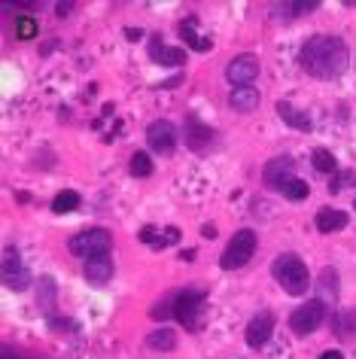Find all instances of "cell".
<instances>
[{
    "label": "cell",
    "mask_w": 356,
    "mask_h": 359,
    "mask_svg": "<svg viewBox=\"0 0 356 359\" xmlns=\"http://www.w3.org/2000/svg\"><path fill=\"white\" fill-rule=\"evenodd\" d=\"M299 61L308 76L314 79H338L347 70L350 52H347L341 37H329V34H317L310 37L299 52Z\"/></svg>",
    "instance_id": "cell-1"
},
{
    "label": "cell",
    "mask_w": 356,
    "mask_h": 359,
    "mask_svg": "<svg viewBox=\"0 0 356 359\" xmlns=\"http://www.w3.org/2000/svg\"><path fill=\"white\" fill-rule=\"evenodd\" d=\"M274 280L287 295H305L310 286V271L296 253H280L274 259Z\"/></svg>",
    "instance_id": "cell-2"
},
{
    "label": "cell",
    "mask_w": 356,
    "mask_h": 359,
    "mask_svg": "<svg viewBox=\"0 0 356 359\" xmlns=\"http://www.w3.org/2000/svg\"><path fill=\"white\" fill-rule=\"evenodd\" d=\"M253 253H256V231L253 229L235 231V238L228 241V247L222 250V256H219L222 271H238V268H244L253 259Z\"/></svg>",
    "instance_id": "cell-3"
},
{
    "label": "cell",
    "mask_w": 356,
    "mask_h": 359,
    "mask_svg": "<svg viewBox=\"0 0 356 359\" xmlns=\"http://www.w3.org/2000/svg\"><path fill=\"white\" fill-rule=\"evenodd\" d=\"M113 247V238L110 231L104 229H88V231H79V235H74L67 241V250L74 256H83V259H92V256H104L110 253Z\"/></svg>",
    "instance_id": "cell-4"
},
{
    "label": "cell",
    "mask_w": 356,
    "mask_h": 359,
    "mask_svg": "<svg viewBox=\"0 0 356 359\" xmlns=\"http://www.w3.org/2000/svg\"><path fill=\"white\" fill-rule=\"evenodd\" d=\"M323 320H326V302L323 299H310V302L299 304V308L292 311L289 329L296 332V335H310L314 329L323 326Z\"/></svg>",
    "instance_id": "cell-5"
},
{
    "label": "cell",
    "mask_w": 356,
    "mask_h": 359,
    "mask_svg": "<svg viewBox=\"0 0 356 359\" xmlns=\"http://www.w3.org/2000/svg\"><path fill=\"white\" fill-rule=\"evenodd\" d=\"M201 308H204V292L201 290L177 292V311H174V317L180 320L186 329H198L201 326Z\"/></svg>",
    "instance_id": "cell-6"
},
{
    "label": "cell",
    "mask_w": 356,
    "mask_h": 359,
    "mask_svg": "<svg viewBox=\"0 0 356 359\" xmlns=\"http://www.w3.org/2000/svg\"><path fill=\"white\" fill-rule=\"evenodd\" d=\"M226 76L235 88H244V86H253L256 76H259V58L244 52V55H235L226 67Z\"/></svg>",
    "instance_id": "cell-7"
},
{
    "label": "cell",
    "mask_w": 356,
    "mask_h": 359,
    "mask_svg": "<svg viewBox=\"0 0 356 359\" xmlns=\"http://www.w3.org/2000/svg\"><path fill=\"white\" fill-rule=\"evenodd\" d=\"M4 283L10 286V290H15V292H22V290H28L31 286L28 268H25V262L19 259V253H15L13 247L4 250Z\"/></svg>",
    "instance_id": "cell-8"
},
{
    "label": "cell",
    "mask_w": 356,
    "mask_h": 359,
    "mask_svg": "<svg viewBox=\"0 0 356 359\" xmlns=\"http://www.w3.org/2000/svg\"><path fill=\"white\" fill-rule=\"evenodd\" d=\"M146 140H149V149L158 152V156H171L177 149V134H174V125L167 119H158L146 128Z\"/></svg>",
    "instance_id": "cell-9"
},
{
    "label": "cell",
    "mask_w": 356,
    "mask_h": 359,
    "mask_svg": "<svg viewBox=\"0 0 356 359\" xmlns=\"http://www.w3.org/2000/svg\"><path fill=\"white\" fill-rule=\"evenodd\" d=\"M244 335H247V344H250L253 350H259L268 344V338L274 335V317L268 311H262V313H256V317L247 323V329H244Z\"/></svg>",
    "instance_id": "cell-10"
},
{
    "label": "cell",
    "mask_w": 356,
    "mask_h": 359,
    "mask_svg": "<svg viewBox=\"0 0 356 359\" xmlns=\"http://www.w3.org/2000/svg\"><path fill=\"white\" fill-rule=\"evenodd\" d=\"M213 140H217V131L210 125H204L198 116H186V147L195 152H204Z\"/></svg>",
    "instance_id": "cell-11"
},
{
    "label": "cell",
    "mask_w": 356,
    "mask_h": 359,
    "mask_svg": "<svg viewBox=\"0 0 356 359\" xmlns=\"http://www.w3.org/2000/svg\"><path fill=\"white\" fill-rule=\"evenodd\" d=\"M292 170H296V161H292V156H278V158H271L268 165H265V186L280 192V186L292 177Z\"/></svg>",
    "instance_id": "cell-12"
},
{
    "label": "cell",
    "mask_w": 356,
    "mask_h": 359,
    "mask_svg": "<svg viewBox=\"0 0 356 359\" xmlns=\"http://www.w3.org/2000/svg\"><path fill=\"white\" fill-rule=\"evenodd\" d=\"M149 58L162 67H183L186 65V52L177 46H165L158 37H153V43H149Z\"/></svg>",
    "instance_id": "cell-13"
},
{
    "label": "cell",
    "mask_w": 356,
    "mask_h": 359,
    "mask_svg": "<svg viewBox=\"0 0 356 359\" xmlns=\"http://www.w3.org/2000/svg\"><path fill=\"white\" fill-rule=\"evenodd\" d=\"M83 274H85V280H88V283H95V286L107 283V280H110V277H113V259H110V253L85 259Z\"/></svg>",
    "instance_id": "cell-14"
},
{
    "label": "cell",
    "mask_w": 356,
    "mask_h": 359,
    "mask_svg": "<svg viewBox=\"0 0 356 359\" xmlns=\"http://www.w3.org/2000/svg\"><path fill=\"white\" fill-rule=\"evenodd\" d=\"M228 104H231V110H238V113H253L256 107H259V92H256L253 86L235 88V92L228 95Z\"/></svg>",
    "instance_id": "cell-15"
},
{
    "label": "cell",
    "mask_w": 356,
    "mask_h": 359,
    "mask_svg": "<svg viewBox=\"0 0 356 359\" xmlns=\"http://www.w3.org/2000/svg\"><path fill=\"white\" fill-rule=\"evenodd\" d=\"M347 226V213L344 210H335V208H323L317 213V231L323 235H332V231H341Z\"/></svg>",
    "instance_id": "cell-16"
},
{
    "label": "cell",
    "mask_w": 356,
    "mask_h": 359,
    "mask_svg": "<svg viewBox=\"0 0 356 359\" xmlns=\"http://www.w3.org/2000/svg\"><path fill=\"white\" fill-rule=\"evenodd\" d=\"M278 113H280L283 125H289V128H296V131H310L308 113H301L299 107H292V104H287V101H278Z\"/></svg>",
    "instance_id": "cell-17"
},
{
    "label": "cell",
    "mask_w": 356,
    "mask_h": 359,
    "mask_svg": "<svg viewBox=\"0 0 356 359\" xmlns=\"http://www.w3.org/2000/svg\"><path fill=\"white\" fill-rule=\"evenodd\" d=\"M180 37H183V43H189V46L195 49V52H210V37H198V31H195V19L189 15V19H183L180 22Z\"/></svg>",
    "instance_id": "cell-18"
},
{
    "label": "cell",
    "mask_w": 356,
    "mask_h": 359,
    "mask_svg": "<svg viewBox=\"0 0 356 359\" xmlns=\"http://www.w3.org/2000/svg\"><path fill=\"white\" fill-rule=\"evenodd\" d=\"M332 332L344 341L356 338V311H338L332 320Z\"/></svg>",
    "instance_id": "cell-19"
},
{
    "label": "cell",
    "mask_w": 356,
    "mask_h": 359,
    "mask_svg": "<svg viewBox=\"0 0 356 359\" xmlns=\"http://www.w3.org/2000/svg\"><path fill=\"white\" fill-rule=\"evenodd\" d=\"M146 347H149V350H162V353L174 350V347H177L174 329H156V332H149V335H146Z\"/></svg>",
    "instance_id": "cell-20"
},
{
    "label": "cell",
    "mask_w": 356,
    "mask_h": 359,
    "mask_svg": "<svg viewBox=\"0 0 356 359\" xmlns=\"http://www.w3.org/2000/svg\"><path fill=\"white\" fill-rule=\"evenodd\" d=\"M280 195H283V198H289V201H305L308 195H310V189H308V183H305V180L289 177L287 183L280 186Z\"/></svg>",
    "instance_id": "cell-21"
},
{
    "label": "cell",
    "mask_w": 356,
    "mask_h": 359,
    "mask_svg": "<svg viewBox=\"0 0 356 359\" xmlns=\"http://www.w3.org/2000/svg\"><path fill=\"white\" fill-rule=\"evenodd\" d=\"M310 165H314L320 174H332V170L338 168V161H335V156L329 149H314L310 152Z\"/></svg>",
    "instance_id": "cell-22"
},
{
    "label": "cell",
    "mask_w": 356,
    "mask_h": 359,
    "mask_svg": "<svg viewBox=\"0 0 356 359\" xmlns=\"http://www.w3.org/2000/svg\"><path fill=\"white\" fill-rule=\"evenodd\" d=\"M76 208H79V195L70 192V189L58 192L55 201H52V213H70V210H76Z\"/></svg>",
    "instance_id": "cell-23"
},
{
    "label": "cell",
    "mask_w": 356,
    "mask_h": 359,
    "mask_svg": "<svg viewBox=\"0 0 356 359\" xmlns=\"http://www.w3.org/2000/svg\"><path fill=\"white\" fill-rule=\"evenodd\" d=\"M317 6H320V4L314 0V4H278V6H274V10L287 15V22H292V19H296V15H308V13H314Z\"/></svg>",
    "instance_id": "cell-24"
},
{
    "label": "cell",
    "mask_w": 356,
    "mask_h": 359,
    "mask_svg": "<svg viewBox=\"0 0 356 359\" xmlns=\"http://www.w3.org/2000/svg\"><path fill=\"white\" fill-rule=\"evenodd\" d=\"M153 174V158L146 152H135L131 156V177H149Z\"/></svg>",
    "instance_id": "cell-25"
},
{
    "label": "cell",
    "mask_w": 356,
    "mask_h": 359,
    "mask_svg": "<svg viewBox=\"0 0 356 359\" xmlns=\"http://www.w3.org/2000/svg\"><path fill=\"white\" fill-rule=\"evenodd\" d=\"M15 37L19 40H34L37 37V22H34L31 15H19V19H15Z\"/></svg>",
    "instance_id": "cell-26"
},
{
    "label": "cell",
    "mask_w": 356,
    "mask_h": 359,
    "mask_svg": "<svg viewBox=\"0 0 356 359\" xmlns=\"http://www.w3.org/2000/svg\"><path fill=\"white\" fill-rule=\"evenodd\" d=\"M174 311H177V292H171L165 302H158L153 311H149V317L153 320H167V317H174Z\"/></svg>",
    "instance_id": "cell-27"
},
{
    "label": "cell",
    "mask_w": 356,
    "mask_h": 359,
    "mask_svg": "<svg viewBox=\"0 0 356 359\" xmlns=\"http://www.w3.org/2000/svg\"><path fill=\"white\" fill-rule=\"evenodd\" d=\"M350 183H356V174H353V170H341V174L332 177V183H329V192L338 195V192L344 189V186H350Z\"/></svg>",
    "instance_id": "cell-28"
},
{
    "label": "cell",
    "mask_w": 356,
    "mask_h": 359,
    "mask_svg": "<svg viewBox=\"0 0 356 359\" xmlns=\"http://www.w3.org/2000/svg\"><path fill=\"white\" fill-rule=\"evenodd\" d=\"M323 290L332 295V299H338V280H335V268H326L323 274H320V280H317Z\"/></svg>",
    "instance_id": "cell-29"
},
{
    "label": "cell",
    "mask_w": 356,
    "mask_h": 359,
    "mask_svg": "<svg viewBox=\"0 0 356 359\" xmlns=\"http://www.w3.org/2000/svg\"><path fill=\"white\" fill-rule=\"evenodd\" d=\"M177 241H180V229H167L165 231V235H162V241H158V244H156V250H162V247H171V244H177Z\"/></svg>",
    "instance_id": "cell-30"
},
{
    "label": "cell",
    "mask_w": 356,
    "mask_h": 359,
    "mask_svg": "<svg viewBox=\"0 0 356 359\" xmlns=\"http://www.w3.org/2000/svg\"><path fill=\"white\" fill-rule=\"evenodd\" d=\"M156 226H144V229H140V235H137V241H140V244H156Z\"/></svg>",
    "instance_id": "cell-31"
},
{
    "label": "cell",
    "mask_w": 356,
    "mask_h": 359,
    "mask_svg": "<svg viewBox=\"0 0 356 359\" xmlns=\"http://www.w3.org/2000/svg\"><path fill=\"white\" fill-rule=\"evenodd\" d=\"M201 235H204V238H213V235H217V226H213V222H204V226H201Z\"/></svg>",
    "instance_id": "cell-32"
},
{
    "label": "cell",
    "mask_w": 356,
    "mask_h": 359,
    "mask_svg": "<svg viewBox=\"0 0 356 359\" xmlns=\"http://www.w3.org/2000/svg\"><path fill=\"white\" fill-rule=\"evenodd\" d=\"M320 359H344V353L341 350H323V356Z\"/></svg>",
    "instance_id": "cell-33"
},
{
    "label": "cell",
    "mask_w": 356,
    "mask_h": 359,
    "mask_svg": "<svg viewBox=\"0 0 356 359\" xmlns=\"http://www.w3.org/2000/svg\"><path fill=\"white\" fill-rule=\"evenodd\" d=\"M70 10H74V4H58V6H55V13L61 15V19H64V15H67Z\"/></svg>",
    "instance_id": "cell-34"
},
{
    "label": "cell",
    "mask_w": 356,
    "mask_h": 359,
    "mask_svg": "<svg viewBox=\"0 0 356 359\" xmlns=\"http://www.w3.org/2000/svg\"><path fill=\"white\" fill-rule=\"evenodd\" d=\"M125 37H128V40H140V37H144V31H137V28H128V31H125Z\"/></svg>",
    "instance_id": "cell-35"
},
{
    "label": "cell",
    "mask_w": 356,
    "mask_h": 359,
    "mask_svg": "<svg viewBox=\"0 0 356 359\" xmlns=\"http://www.w3.org/2000/svg\"><path fill=\"white\" fill-rule=\"evenodd\" d=\"M180 259H183V262H192V259H195V250H183Z\"/></svg>",
    "instance_id": "cell-36"
},
{
    "label": "cell",
    "mask_w": 356,
    "mask_h": 359,
    "mask_svg": "<svg viewBox=\"0 0 356 359\" xmlns=\"http://www.w3.org/2000/svg\"><path fill=\"white\" fill-rule=\"evenodd\" d=\"M4 359H13V356H4Z\"/></svg>",
    "instance_id": "cell-37"
},
{
    "label": "cell",
    "mask_w": 356,
    "mask_h": 359,
    "mask_svg": "<svg viewBox=\"0 0 356 359\" xmlns=\"http://www.w3.org/2000/svg\"><path fill=\"white\" fill-rule=\"evenodd\" d=\"M353 208H356V201H353Z\"/></svg>",
    "instance_id": "cell-38"
}]
</instances>
